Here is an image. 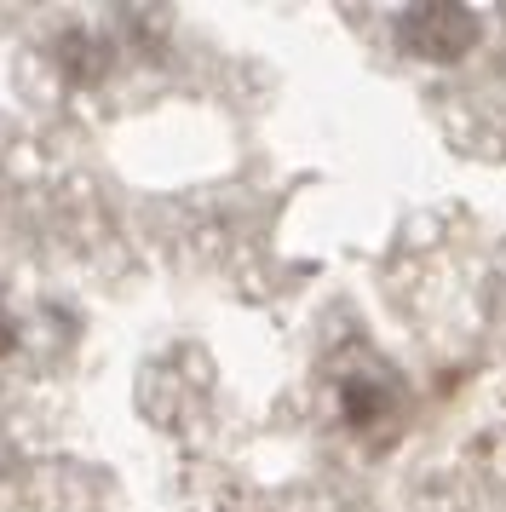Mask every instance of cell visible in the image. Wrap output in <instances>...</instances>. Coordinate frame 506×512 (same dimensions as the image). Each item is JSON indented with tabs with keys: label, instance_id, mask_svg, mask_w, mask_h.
I'll use <instances>...</instances> for the list:
<instances>
[{
	"label": "cell",
	"instance_id": "cell-1",
	"mask_svg": "<svg viewBox=\"0 0 506 512\" xmlns=\"http://www.w3.org/2000/svg\"><path fill=\"white\" fill-rule=\"evenodd\" d=\"M391 41L403 58L414 64H432V70H449L460 58H472L483 41V18L472 6H403L391 18Z\"/></svg>",
	"mask_w": 506,
	"mask_h": 512
},
{
	"label": "cell",
	"instance_id": "cell-3",
	"mask_svg": "<svg viewBox=\"0 0 506 512\" xmlns=\"http://www.w3.org/2000/svg\"><path fill=\"white\" fill-rule=\"evenodd\" d=\"M12 346H18V323H12V317H6V305H0V357H6Z\"/></svg>",
	"mask_w": 506,
	"mask_h": 512
},
{
	"label": "cell",
	"instance_id": "cell-2",
	"mask_svg": "<svg viewBox=\"0 0 506 512\" xmlns=\"http://www.w3.org/2000/svg\"><path fill=\"white\" fill-rule=\"evenodd\" d=\"M334 403H340V420L351 432H386L397 415V380L386 369H345L334 386Z\"/></svg>",
	"mask_w": 506,
	"mask_h": 512
}]
</instances>
